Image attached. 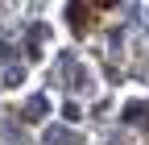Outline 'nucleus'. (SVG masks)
I'll use <instances>...</instances> for the list:
<instances>
[{
	"label": "nucleus",
	"mask_w": 149,
	"mask_h": 145,
	"mask_svg": "<svg viewBox=\"0 0 149 145\" xmlns=\"http://www.w3.org/2000/svg\"><path fill=\"white\" fill-rule=\"evenodd\" d=\"M112 4H108V0H95V4H66V17H70V25L74 29H91V25H95V13H108Z\"/></svg>",
	"instance_id": "f257e3e1"
}]
</instances>
